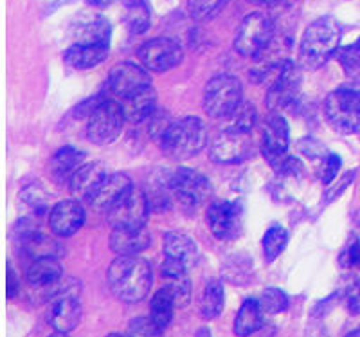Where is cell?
<instances>
[{
    "instance_id": "7",
    "label": "cell",
    "mask_w": 360,
    "mask_h": 337,
    "mask_svg": "<svg viewBox=\"0 0 360 337\" xmlns=\"http://www.w3.org/2000/svg\"><path fill=\"white\" fill-rule=\"evenodd\" d=\"M127 121L123 105L114 99L105 98L86 120V137L94 144L105 146L121 136L123 125Z\"/></svg>"
},
{
    "instance_id": "48",
    "label": "cell",
    "mask_w": 360,
    "mask_h": 337,
    "mask_svg": "<svg viewBox=\"0 0 360 337\" xmlns=\"http://www.w3.org/2000/svg\"><path fill=\"white\" fill-rule=\"evenodd\" d=\"M107 337H128V336H121V333H110V336Z\"/></svg>"
},
{
    "instance_id": "22",
    "label": "cell",
    "mask_w": 360,
    "mask_h": 337,
    "mask_svg": "<svg viewBox=\"0 0 360 337\" xmlns=\"http://www.w3.org/2000/svg\"><path fill=\"white\" fill-rule=\"evenodd\" d=\"M108 47L98 46V44H74L72 47L65 51L63 60L69 67L78 70L94 69L99 63H103L108 56Z\"/></svg>"
},
{
    "instance_id": "26",
    "label": "cell",
    "mask_w": 360,
    "mask_h": 337,
    "mask_svg": "<svg viewBox=\"0 0 360 337\" xmlns=\"http://www.w3.org/2000/svg\"><path fill=\"white\" fill-rule=\"evenodd\" d=\"M263 309L258 300H245L238 310L236 317H234V333L238 337H249L254 332H258L262 326Z\"/></svg>"
},
{
    "instance_id": "5",
    "label": "cell",
    "mask_w": 360,
    "mask_h": 337,
    "mask_svg": "<svg viewBox=\"0 0 360 337\" xmlns=\"http://www.w3.org/2000/svg\"><path fill=\"white\" fill-rule=\"evenodd\" d=\"M324 117L339 134L360 132V92L353 89H337L324 101Z\"/></svg>"
},
{
    "instance_id": "10",
    "label": "cell",
    "mask_w": 360,
    "mask_h": 337,
    "mask_svg": "<svg viewBox=\"0 0 360 337\" xmlns=\"http://www.w3.org/2000/svg\"><path fill=\"white\" fill-rule=\"evenodd\" d=\"M301 87V70L290 60H285L274 75L272 85L266 92V107L272 112H281L292 105Z\"/></svg>"
},
{
    "instance_id": "12",
    "label": "cell",
    "mask_w": 360,
    "mask_h": 337,
    "mask_svg": "<svg viewBox=\"0 0 360 337\" xmlns=\"http://www.w3.org/2000/svg\"><path fill=\"white\" fill-rule=\"evenodd\" d=\"M252 155V139L249 134L229 128L211 143L209 157L218 165H238Z\"/></svg>"
},
{
    "instance_id": "1",
    "label": "cell",
    "mask_w": 360,
    "mask_h": 337,
    "mask_svg": "<svg viewBox=\"0 0 360 337\" xmlns=\"http://www.w3.org/2000/svg\"><path fill=\"white\" fill-rule=\"evenodd\" d=\"M107 281L117 300L139 303L152 288V265L141 256H117L108 267Z\"/></svg>"
},
{
    "instance_id": "24",
    "label": "cell",
    "mask_w": 360,
    "mask_h": 337,
    "mask_svg": "<svg viewBox=\"0 0 360 337\" xmlns=\"http://www.w3.org/2000/svg\"><path fill=\"white\" fill-rule=\"evenodd\" d=\"M157 94L153 87H146L143 91L135 92L123 99V108L127 121L134 125H139L143 121L150 120V115L157 110Z\"/></svg>"
},
{
    "instance_id": "34",
    "label": "cell",
    "mask_w": 360,
    "mask_h": 337,
    "mask_svg": "<svg viewBox=\"0 0 360 337\" xmlns=\"http://www.w3.org/2000/svg\"><path fill=\"white\" fill-rule=\"evenodd\" d=\"M164 288L172 296L176 309H184L191 301V284H189L188 274L179 276V278H169V280H166Z\"/></svg>"
},
{
    "instance_id": "29",
    "label": "cell",
    "mask_w": 360,
    "mask_h": 337,
    "mask_svg": "<svg viewBox=\"0 0 360 337\" xmlns=\"http://www.w3.org/2000/svg\"><path fill=\"white\" fill-rule=\"evenodd\" d=\"M224 309V285L220 280H211L205 284L200 298V314L205 319H214Z\"/></svg>"
},
{
    "instance_id": "33",
    "label": "cell",
    "mask_w": 360,
    "mask_h": 337,
    "mask_svg": "<svg viewBox=\"0 0 360 337\" xmlns=\"http://www.w3.org/2000/svg\"><path fill=\"white\" fill-rule=\"evenodd\" d=\"M263 157L266 159L272 170L279 175H295V173L301 172V163H299L297 157L290 155L288 150L285 152H269V153H263Z\"/></svg>"
},
{
    "instance_id": "32",
    "label": "cell",
    "mask_w": 360,
    "mask_h": 337,
    "mask_svg": "<svg viewBox=\"0 0 360 337\" xmlns=\"http://www.w3.org/2000/svg\"><path fill=\"white\" fill-rule=\"evenodd\" d=\"M335 58L339 60L340 67L348 78H359L360 76V38L346 47L337 51Z\"/></svg>"
},
{
    "instance_id": "42",
    "label": "cell",
    "mask_w": 360,
    "mask_h": 337,
    "mask_svg": "<svg viewBox=\"0 0 360 337\" xmlns=\"http://www.w3.org/2000/svg\"><path fill=\"white\" fill-rule=\"evenodd\" d=\"M353 177H355V173H346V175H344L342 179H340V184H339V188H333V189H330V191H328L326 193V197H328V201H333V198H337L339 197L340 193H342L344 189L348 188V184H349V181H353Z\"/></svg>"
},
{
    "instance_id": "30",
    "label": "cell",
    "mask_w": 360,
    "mask_h": 337,
    "mask_svg": "<svg viewBox=\"0 0 360 337\" xmlns=\"http://www.w3.org/2000/svg\"><path fill=\"white\" fill-rule=\"evenodd\" d=\"M175 303H173L172 296L168 294L166 288H160L159 292H155V296L152 298V305H150V317L152 321L159 326L160 330H164L166 326L172 323L173 310H175Z\"/></svg>"
},
{
    "instance_id": "17",
    "label": "cell",
    "mask_w": 360,
    "mask_h": 337,
    "mask_svg": "<svg viewBox=\"0 0 360 337\" xmlns=\"http://www.w3.org/2000/svg\"><path fill=\"white\" fill-rule=\"evenodd\" d=\"M131 188V181L124 173H110L105 177L96 193L90 197V204L99 211H108L119 198Z\"/></svg>"
},
{
    "instance_id": "3",
    "label": "cell",
    "mask_w": 360,
    "mask_h": 337,
    "mask_svg": "<svg viewBox=\"0 0 360 337\" xmlns=\"http://www.w3.org/2000/svg\"><path fill=\"white\" fill-rule=\"evenodd\" d=\"M207 144V127L197 115H188L169 125L160 146L164 153L175 160H186L200 153Z\"/></svg>"
},
{
    "instance_id": "31",
    "label": "cell",
    "mask_w": 360,
    "mask_h": 337,
    "mask_svg": "<svg viewBox=\"0 0 360 337\" xmlns=\"http://www.w3.org/2000/svg\"><path fill=\"white\" fill-rule=\"evenodd\" d=\"M288 243V233L285 227L281 226H272L266 229L265 236H263V256L265 262H274Z\"/></svg>"
},
{
    "instance_id": "13",
    "label": "cell",
    "mask_w": 360,
    "mask_h": 337,
    "mask_svg": "<svg viewBox=\"0 0 360 337\" xmlns=\"http://www.w3.org/2000/svg\"><path fill=\"white\" fill-rule=\"evenodd\" d=\"M207 224L218 240L236 239L243 224V208L240 202H214L207 210Z\"/></svg>"
},
{
    "instance_id": "28",
    "label": "cell",
    "mask_w": 360,
    "mask_h": 337,
    "mask_svg": "<svg viewBox=\"0 0 360 337\" xmlns=\"http://www.w3.org/2000/svg\"><path fill=\"white\" fill-rule=\"evenodd\" d=\"M112 27L110 22L103 17H92L82 27L78 34V44H98V46H110Z\"/></svg>"
},
{
    "instance_id": "9",
    "label": "cell",
    "mask_w": 360,
    "mask_h": 337,
    "mask_svg": "<svg viewBox=\"0 0 360 337\" xmlns=\"http://www.w3.org/2000/svg\"><path fill=\"white\" fill-rule=\"evenodd\" d=\"M169 189L176 201L186 208H197L211 195V182L200 172L191 168H179L169 177Z\"/></svg>"
},
{
    "instance_id": "36",
    "label": "cell",
    "mask_w": 360,
    "mask_h": 337,
    "mask_svg": "<svg viewBox=\"0 0 360 337\" xmlns=\"http://www.w3.org/2000/svg\"><path fill=\"white\" fill-rule=\"evenodd\" d=\"M231 120V128L238 132H243V134H250V130L254 128V125L258 123V110L252 103H242L236 108Z\"/></svg>"
},
{
    "instance_id": "47",
    "label": "cell",
    "mask_w": 360,
    "mask_h": 337,
    "mask_svg": "<svg viewBox=\"0 0 360 337\" xmlns=\"http://www.w3.org/2000/svg\"><path fill=\"white\" fill-rule=\"evenodd\" d=\"M49 337H67V333H63V332H56V333H53V336H49Z\"/></svg>"
},
{
    "instance_id": "44",
    "label": "cell",
    "mask_w": 360,
    "mask_h": 337,
    "mask_svg": "<svg viewBox=\"0 0 360 337\" xmlns=\"http://www.w3.org/2000/svg\"><path fill=\"white\" fill-rule=\"evenodd\" d=\"M112 0H89L90 6H96V8H105V6L110 4Z\"/></svg>"
},
{
    "instance_id": "14",
    "label": "cell",
    "mask_w": 360,
    "mask_h": 337,
    "mask_svg": "<svg viewBox=\"0 0 360 337\" xmlns=\"http://www.w3.org/2000/svg\"><path fill=\"white\" fill-rule=\"evenodd\" d=\"M47 321L56 332H70L79 325L82 321V303L78 296L65 287L63 291H58L51 300L49 310H47Z\"/></svg>"
},
{
    "instance_id": "43",
    "label": "cell",
    "mask_w": 360,
    "mask_h": 337,
    "mask_svg": "<svg viewBox=\"0 0 360 337\" xmlns=\"http://www.w3.org/2000/svg\"><path fill=\"white\" fill-rule=\"evenodd\" d=\"M252 4L262 6V8H274V6L281 4V0H250Z\"/></svg>"
},
{
    "instance_id": "15",
    "label": "cell",
    "mask_w": 360,
    "mask_h": 337,
    "mask_svg": "<svg viewBox=\"0 0 360 337\" xmlns=\"http://www.w3.org/2000/svg\"><path fill=\"white\" fill-rule=\"evenodd\" d=\"M152 85L150 70L144 69L143 65H137L134 62H121L110 70L108 76V87L115 96L128 98L135 92L143 91L146 87Z\"/></svg>"
},
{
    "instance_id": "40",
    "label": "cell",
    "mask_w": 360,
    "mask_h": 337,
    "mask_svg": "<svg viewBox=\"0 0 360 337\" xmlns=\"http://www.w3.org/2000/svg\"><path fill=\"white\" fill-rule=\"evenodd\" d=\"M340 165H342V160H340V157L337 153H328L323 160V166H321V181L324 184H332L333 179L339 173Z\"/></svg>"
},
{
    "instance_id": "25",
    "label": "cell",
    "mask_w": 360,
    "mask_h": 337,
    "mask_svg": "<svg viewBox=\"0 0 360 337\" xmlns=\"http://www.w3.org/2000/svg\"><path fill=\"white\" fill-rule=\"evenodd\" d=\"M164 255L166 258L179 260V262L186 263L188 267L195 265L198 260V247L193 242L191 236L180 231H172L166 233L164 236Z\"/></svg>"
},
{
    "instance_id": "11",
    "label": "cell",
    "mask_w": 360,
    "mask_h": 337,
    "mask_svg": "<svg viewBox=\"0 0 360 337\" xmlns=\"http://www.w3.org/2000/svg\"><path fill=\"white\" fill-rule=\"evenodd\" d=\"M139 62L150 72H166L182 62V47L172 38H153L139 47Z\"/></svg>"
},
{
    "instance_id": "39",
    "label": "cell",
    "mask_w": 360,
    "mask_h": 337,
    "mask_svg": "<svg viewBox=\"0 0 360 337\" xmlns=\"http://www.w3.org/2000/svg\"><path fill=\"white\" fill-rule=\"evenodd\" d=\"M344 301L349 314L360 316V278H352L344 287Z\"/></svg>"
},
{
    "instance_id": "35",
    "label": "cell",
    "mask_w": 360,
    "mask_h": 337,
    "mask_svg": "<svg viewBox=\"0 0 360 337\" xmlns=\"http://www.w3.org/2000/svg\"><path fill=\"white\" fill-rule=\"evenodd\" d=\"M259 305H262L263 312L266 314H281L288 309L290 300L281 288L269 287L263 291L262 298H259Z\"/></svg>"
},
{
    "instance_id": "38",
    "label": "cell",
    "mask_w": 360,
    "mask_h": 337,
    "mask_svg": "<svg viewBox=\"0 0 360 337\" xmlns=\"http://www.w3.org/2000/svg\"><path fill=\"white\" fill-rule=\"evenodd\" d=\"M162 330L152 321V317H135L128 325V337H162Z\"/></svg>"
},
{
    "instance_id": "45",
    "label": "cell",
    "mask_w": 360,
    "mask_h": 337,
    "mask_svg": "<svg viewBox=\"0 0 360 337\" xmlns=\"http://www.w3.org/2000/svg\"><path fill=\"white\" fill-rule=\"evenodd\" d=\"M195 337H211V332H209V329H200Z\"/></svg>"
},
{
    "instance_id": "41",
    "label": "cell",
    "mask_w": 360,
    "mask_h": 337,
    "mask_svg": "<svg viewBox=\"0 0 360 337\" xmlns=\"http://www.w3.org/2000/svg\"><path fill=\"white\" fill-rule=\"evenodd\" d=\"M18 292H20V281L17 278V272L13 271V267L8 263V271H6V296H8V300H15Z\"/></svg>"
},
{
    "instance_id": "6",
    "label": "cell",
    "mask_w": 360,
    "mask_h": 337,
    "mask_svg": "<svg viewBox=\"0 0 360 337\" xmlns=\"http://www.w3.org/2000/svg\"><path fill=\"white\" fill-rule=\"evenodd\" d=\"M276 25L265 13H250L242 22L234 38V49L240 56L256 58L272 44Z\"/></svg>"
},
{
    "instance_id": "2",
    "label": "cell",
    "mask_w": 360,
    "mask_h": 337,
    "mask_svg": "<svg viewBox=\"0 0 360 337\" xmlns=\"http://www.w3.org/2000/svg\"><path fill=\"white\" fill-rule=\"evenodd\" d=\"M342 25L333 17H321L304 31L299 46V62L304 69L317 70L340 49Z\"/></svg>"
},
{
    "instance_id": "18",
    "label": "cell",
    "mask_w": 360,
    "mask_h": 337,
    "mask_svg": "<svg viewBox=\"0 0 360 337\" xmlns=\"http://www.w3.org/2000/svg\"><path fill=\"white\" fill-rule=\"evenodd\" d=\"M152 243L146 227L141 229H114L110 234V249L117 256H137Z\"/></svg>"
},
{
    "instance_id": "8",
    "label": "cell",
    "mask_w": 360,
    "mask_h": 337,
    "mask_svg": "<svg viewBox=\"0 0 360 337\" xmlns=\"http://www.w3.org/2000/svg\"><path fill=\"white\" fill-rule=\"evenodd\" d=\"M108 222L114 229H141L150 217V202L143 189L131 186L123 197L107 211Z\"/></svg>"
},
{
    "instance_id": "16",
    "label": "cell",
    "mask_w": 360,
    "mask_h": 337,
    "mask_svg": "<svg viewBox=\"0 0 360 337\" xmlns=\"http://www.w3.org/2000/svg\"><path fill=\"white\" fill-rule=\"evenodd\" d=\"M85 224V210L82 202L69 198V201L58 202L49 213V227L58 236H72L78 233Z\"/></svg>"
},
{
    "instance_id": "37",
    "label": "cell",
    "mask_w": 360,
    "mask_h": 337,
    "mask_svg": "<svg viewBox=\"0 0 360 337\" xmlns=\"http://www.w3.org/2000/svg\"><path fill=\"white\" fill-rule=\"evenodd\" d=\"M227 0H188V11L193 18L207 20L221 11Z\"/></svg>"
},
{
    "instance_id": "23",
    "label": "cell",
    "mask_w": 360,
    "mask_h": 337,
    "mask_svg": "<svg viewBox=\"0 0 360 337\" xmlns=\"http://www.w3.org/2000/svg\"><path fill=\"white\" fill-rule=\"evenodd\" d=\"M83 165H85V152L72 148V146L60 148L51 159V177L60 184H63V182L69 184L74 173L78 172Z\"/></svg>"
},
{
    "instance_id": "21",
    "label": "cell",
    "mask_w": 360,
    "mask_h": 337,
    "mask_svg": "<svg viewBox=\"0 0 360 337\" xmlns=\"http://www.w3.org/2000/svg\"><path fill=\"white\" fill-rule=\"evenodd\" d=\"M63 267L62 263L58 262L54 256H41V258H34L29 263L27 271H25V278L31 287L47 288L54 285L56 281L62 280Z\"/></svg>"
},
{
    "instance_id": "27",
    "label": "cell",
    "mask_w": 360,
    "mask_h": 337,
    "mask_svg": "<svg viewBox=\"0 0 360 337\" xmlns=\"http://www.w3.org/2000/svg\"><path fill=\"white\" fill-rule=\"evenodd\" d=\"M123 18L130 33L143 34L152 24V8L148 0H123Z\"/></svg>"
},
{
    "instance_id": "19",
    "label": "cell",
    "mask_w": 360,
    "mask_h": 337,
    "mask_svg": "<svg viewBox=\"0 0 360 337\" xmlns=\"http://www.w3.org/2000/svg\"><path fill=\"white\" fill-rule=\"evenodd\" d=\"M290 144V128L279 112H272L266 117L262 132V153L285 152Z\"/></svg>"
},
{
    "instance_id": "4",
    "label": "cell",
    "mask_w": 360,
    "mask_h": 337,
    "mask_svg": "<svg viewBox=\"0 0 360 337\" xmlns=\"http://www.w3.org/2000/svg\"><path fill=\"white\" fill-rule=\"evenodd\" d=\"M243 89L240 80L231 75H218L204 89V110L213 120H229L242 105Z\"/></svg>"
},
{
    "instance_id": "46",
    "label": "cell",
    "mask_w": 360,
    "mask_h": 337,
    "mask_svg": "<svg viewBox=\"0 0 360 337\" xmlns=\"http://www.w3.org/2000/svg\"><path fill=\"white\" fill-rule=\"evenodd\" d=\"M346 337H360V329L359 330H353V332H349Z\"/></svg>"
},
{
    "instance_id": "20",
    "label": "cell",
    "mask_w": 360,
    "mask_h": 337,
    "mask_svg": "<svg viewBox=\"0 0 360 337\" xmlns=\"http://www.w3.org/2000/svg\"><path fill=\"white\" fill-rule=\"evenodd\" d=\"M105 177H107V172H105L101 163H85L78 172L74 173V177L70 179V193L74 197L90 201V197L96 193V189L101 186Z\"/></svg>"
}]
</instances>
